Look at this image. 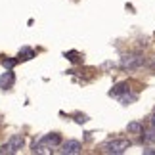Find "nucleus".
<instances>
[{
    "label": "nucleus",
    "instance_id": "1",
    "mask_svg": "<svg viewBox=\"0 0 155 155\" xmlns=\"http://www.w3.org/2000/svg\"><path fill=\"white\" fill-rule=\"evenodd\" d=\"M130 147V142L128 140H124V138H119V140H111V142H107V144L104 146V151L105 153H124Z\"/></svg>",
    "mask_w": 155,
    "mask_h": 155
},
{
    "label": "nucleus",
    "instance_id": "7",
    "mask_svg": "<svg viewBox=\"0 0 155 155\" xmlns=\"http://www.w3.org/2000/svg\"><path fill=\"white\" fill-rule=\"evenodd\" d=\"M144 140H146V142H150V144H151V142H155V128L147 130V132H146V136H144Z\"/></svg>",
    "mask_w": 155,
    "mask_h": 155
},
{
    "label": "nucleus",
    "instance_id": "6",
    "mask_svg": "<svg viewBox=\"0 0 155 155\" xmlns=\"http://www.w3.org/2000/svg\"><path fill=\"white\" fill-rule=\"evenodd\" d=\"M144 130V127H142L140 123H130L128 124V132H142Z\"/></svg>",
    "mask_w": 155,
    "mask_h": 155
},
{
    "label": "nucleus",
    "instance_id": "4",
    "mask_svg": "<svg viewBox=\"0 0 155 155\" xmlns=\"http://www.w3.org/2000/svg\"><path fill=\"white\" fill-rule=\"evenodd\" d=\"M81 150H82L81 142H77V140H67V142L63 144L61 153H63V155H79Z\"/></svg>",
    "mask_w": 155,
    "mask_h": 155
},
{
    "label": "nucleus",
    "instance_id": "2",
    "mask_svg": "<svg viewBox=\"0 0 155 155\" xmlns=\"http://www.w3.org/2000/svg\"><path fill=\"white\" fill-rule=\"evenodd\" d=\"M23 144H25L23 136L21 134H14L2 147H0V153H17L23 147Z\"/></svg>",
    "mask_w": 155,
    "mask_h": 155
},
{
    "label": "nucleus",
    "instance_id": "5",
    "mask_svg": "<svg viewBox=\"0 0 155 155\" xmlns=\"http://www.w3.org/2000/svg\"><path fill=\"white\" fill-rule=\"evenodd\" d=\"M48 146H58L59 144V134H48V136H44L42 138Z\"/></svg>",
    "mask_w": 155,
    "mask_h": 155
},
{
    "label": "nucleus",
    "instance_id": "3",
    "mask_svg": "<svg viewBox=\"0 0 155 155\" xmlns=\"http://www.w3.org/2000/svg\"><path fill=\"white\" fill-rule=\"evenodd\" d=\"M144 63V58L142 56H124L121 59V67L123 69H136Z\"/></svg>",
    "mask_w": 155,
    "mask_h": 155
},
{
    "label": "nucleus",
    "instance_id": "8",
    "mask_svg": "<svg viewBox=\"0 0 155 155\" xmlns=\"http://www.w3.org/2000/svg\"><path fill=\"white\" fill-rule=\"evenodd\" d=\"M151 124L155 127V113H153V117H151Z\"/></svg>",
    "mask_w": 155,
    "mask_h": 155
}]
</instances>
